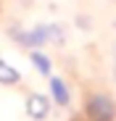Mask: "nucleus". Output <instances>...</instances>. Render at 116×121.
Listing matches in <instances>:
<instances>
[{
  "mask_svg": "<svg viewBox=\"0 0 116 121\" xmlns=\"http://www.w3.org/2000/svg\"><path fill=\"white\" fill-rule=\"evenodd\" d=\"M27 116H29L32 121L48 118V116H50V100H48V95H42V92H29V95H27Z\"/></svg>",
  "mask_w": 116,
  "mask_h": 121,
  "instance_id": "nucleus-3",
  "label": "nucleus"
},
{
  "mask_svg": "<svg viewBox=\"0 0 116 121\" xmlns=\"http://www.w3.org/2000/svg\"><path fill=\"white\" fill-rule=\"evenodd\" d=\"M85 118L87 121H113L116 118V103H113V97L111 95H103V92L87 95Z\"/></svg>",
  "mask_w": 116,
  "mask_h": 121,
  "instance_id": "nucleus-1",
  "label": "nucleus"
},
{
  "mask_svg": "<svg viewBox=\"0 0 116 121\" xmlns=\"http://www.w3.org/2000/svg\"><path fill=\"white\" fill-rule=\"evenodd\" d=\"M11 34H13V39L21 48H32L34 50V48H40V45L48 42V24H40L34 29H18V26H13Z\"/></svg>",
  "mask_w": 116,
  "mask_h": 121,
  "instance_id": "nucleus-2",
  "label": "nucleus"
},
{
  "mask_svg": "<svg viewBox=\"0 0 116 121\" xmlns=\"http://www.w3.org/2000/svg\"><path fill=\"white\" fill-rule=\"evenodd\" d=\"M66 39H69V29L63 24H48V42L55 45V48H63L66 45Z\"/></svg>",
  "mask_w": 116,
  "mask_h": 121,
  "instance_id": "nucleus-5",
  "label": "nucleus"
},
{
  "mask_svg": "<svg viewBox=\"0 0 116 121\" xmlns=\"http://www.w3.org/2000/svg\"><path fill=\"white\" fill-rule=\"evenodd\" d=\"M50 92H53V100L58 105H69L71 103V92H69V87H66V82L61 76H50Z\"/></svg>",
  "mask_w": 116,
  "mask_h": 121,
  "instance_id": "nucleus-4",
  "label": "nucleus"
},
{
  "mask_svg": "<svg viewBox=\"0 0 116 121\" xmlns=\"http://www.w3.org/2000/svg\"><path fill=\"white\" fill-rule=\"evenodd\" d=\"M18 82H21V74H18L11 63H5V60L0 58V84H5V87H16Z\"/></svg>",
  "mask_w": 116,
  "mask_h": 121,
  "instance_id": "nucleus-6",
  "label": "nucleus"
},
{
  "mask_svg": "<svg viewBox=\"0 0 116 121\" xmlns=\"http://www.w3.org/2000/svg\"><path fill=\"white\" fill-rule=\"evenodd\" d=\"M113 60H116V42H113Z\"/></svg>",
  "mask_w": 116,
  "mask_h": 121,
  "instance_id": "nucleus-9",
  "label": "nucleus"
},
{
  "mask_svg": "<svg viewBox=\"0 0 116 121\" xmlns=\"http://www.w3.org/2000/svg\"><path fill=\"white\" fill-rule=\"evenodd\" d=\"M76 26H79V29H85V32H87V29H92V21H90L87 16H76Z\"/></svg>",
  "mask_w": 116,
  "mask_h": 121,
  "instance_id": "nucleus-8",
  "label": "nucleus"
},
{
  "mask_svg": "<svg viewBox=\"0 0 116 121\" xmlns=\"http://www.w3.org/2000/svg\"><path fill=\"white\" fill-rule=\"evenodd\" d=\"M29 60H32V66H34L37 71H40L42 76H50V74H53V60H50L45 53H40V50H32Z\"/></svg>",
  "mask_w": 116,
  "mask_h": 121,
  "instance_id": "nucleus-7",
  "label": "nucleus"
}]
</instances>
